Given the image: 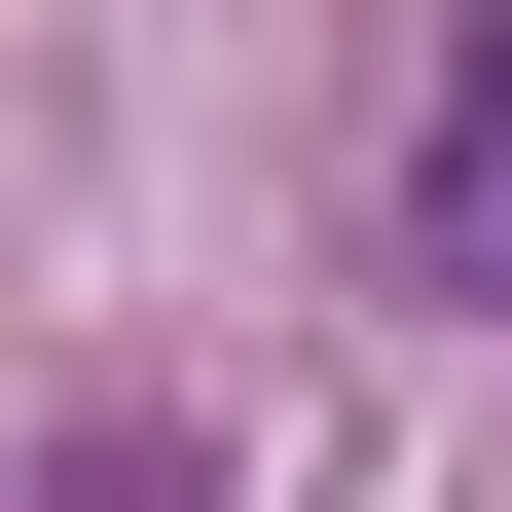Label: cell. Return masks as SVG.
<instances>
[{"mask_svg":"<svg viewBox=\"0 0 512 512\" xmlns=\"http://www.w3.org/2000/svg\"><path fill=\"white\" fill-rule=\"evenodd\" d=\"M37 512H220V403H74V439H37Z\"/></svg>","mask_w":512,"mask_h":512,"instance_id":"cell-2","label":"cell"},{"mask_svg":"<svg viewBox=\"0 0 512 512\" xmlns=\"http://www.w3.org/2000/svg\"><path fill=\"white\" fill-rule=\"evenodd\" d=\"M366 256L512 330V0H439V74H403V220H366Z\"/></svg>","mask_w":512,"mask_h":512,"instance_id":"cell-1","label":"cell"}]
</instances>
